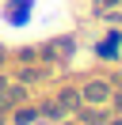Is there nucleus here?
<instances>
[{"label": "nucleus", "mask_w": 122, "mask_h": 125, "mask_svg": "<svg viewBox=\"0 0 122 125\" xmlns=\"http://www.w3.org/2000/svg\"><path fill=\"white\" fill-rule=\"evenodd\" d=\"M27 0H19V4H12V8H8V15H12V23H23V15H27Z\"/></svg>", "instance_id": "1"}, {"label": "nucleus", "mask_w": 122, "mask_h": 125, "mask_svg": "<svg viewBox=\"0 0 122 125\" xmlns=\"http://www.w3.org/2000/svg\"><path fill=\"white\" fill-rule=\"evenodd\" d=\"M88 99H107V87L103 83H92L88 87Z\"/></svg>", "instance_id": "2"}, {"label": "nucleus", "mask_w": 122, "mask_h": 125, "mask_svg": "<svg viewBox=\"0 0 122 125\" xmlns=\"http://www.w3.org/2000/svg\"><path fill=\"white\" fill-rule=\"evenodd\" d=\"M76 102H80V95H76V91H65V95H61V106H76Z\"/></svg>", "instance_id": "3"}]
</instances>
